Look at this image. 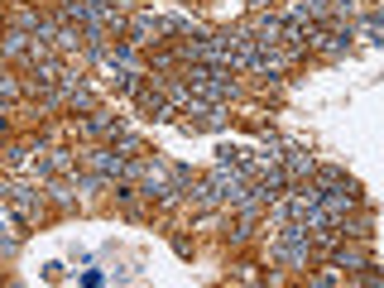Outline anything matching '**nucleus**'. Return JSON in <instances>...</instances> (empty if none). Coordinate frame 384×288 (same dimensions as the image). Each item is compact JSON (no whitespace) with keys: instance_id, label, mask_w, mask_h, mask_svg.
I'll use <instances>...</instances> for the list:
<instances>
[{"instance_id":"f257e3e1","label":"nucleus","mask_w":384,"mask_h":288,"mask_svg":"<svg viewBox=\"0 0 384 288\" xmlns=\"http://www.w3.org/2000/svg\"><path fill=\"white\" fill-rule=\"evenodd\" d=\"M332 260H336L341 269H370V255H365V250H356V245H336V250H332Z\"/></svg>"},{"instance_id":"f03ea898","label":"nucleus","mask_w":384,"mask_h":288,"mask_svg":"<svg viewBox=\"0 0 384 288\" xmlns=\"http://www.w3.org/2000/svg\"><path fill=\"white\" fill-rule=\"evenodd\" d=\"M120 154H140V140L135 135H120Z\"/></svg>"}]
</instances>
